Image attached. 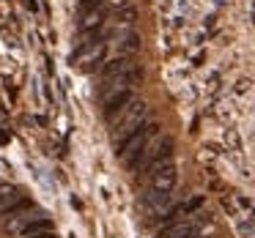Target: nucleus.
Returning <instances> with one entry per match:
<instances>
[{
  "instance_id": "f257e3e1",
  "label": "nucleus",
  "mask_w": 255,
  "mask_h": 238,
  "mask_svg": "<svg viewBox=\"0 0 255 238\" xmlns=\"http://www.w3.org/2000/svg\"><path fill=\"white\" fill-rule=\"evenodd\" d=\"M145 118H148V104H145V101H137V99H134L132 104H129L127 110H124L121 115H118L116 121L110 123V126H113V134H116V140L124 137V134H129L132 129H137L140 123H145Z\"/></svg>"
}]
</instances>
